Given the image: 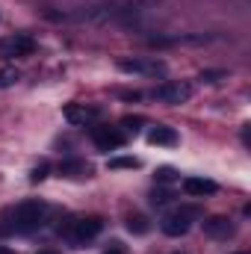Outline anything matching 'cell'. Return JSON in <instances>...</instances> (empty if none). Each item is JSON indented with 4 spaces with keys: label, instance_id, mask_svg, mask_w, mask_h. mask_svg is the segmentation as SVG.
I'll list each match as a JSON object with an SVG mask.
<instances>
[{
    "label": "cell",
    "instance_id": "cell-1",
    "mask_svg": "<svg viewBox=\"0 0 251 254\" xmlns=\"http://www.w3.org/2000/svg\"><path fill=\"white\" fill-rule=\"evenodd\" d=\"M136 12H142V0H110L101 6H92L86 12H77L71 18L77 21H89V24H107V21H127Z\"/></svg>",
    "mask_w": 251,
    "mask_h": 254
},
{
    "label": "cell",
    "instance_id": "cell-2",
    "mask_svg": "<svg viewBox=\"0 0 251 254\" xmlns=\"http://www.w3.org/2000/svg\"><path fill=\"white\" fill-rule=\"evenodd\" d=\"M45 216H48V207L42 204V201H24V204H18L15 210H12V225H9V231H15V234H30V231H36V228H42V222H45Z\"/></svg>",
    "mask_w": 251,
    "mask_h": 254
},
{
    "label": "cell",
    "instance_id": "cell-3",
    "mask_svg": "<svg viewBox=\"0 0 251 254\" xmlns=\"http://www.w3.org/2000/svg\"><path fill=\"white\" fill-rule=\"evenodd\" d=\"M198 219V207H178V210H172V213H166L163 216V234L166 237H184L189 228H192V222Z\"/></svg>",
    "mask_w": 251,
    "mask_h": 254
},
{
    "label": "cell",
    "instance_id": "cell-4",
    "mask_svg": "<svg viewBox=\"0 0 251 254\" xmlns=\"http://www.w3.org/2000/svg\"><path fill=\"white\" fill-rule=\"evenodd\" d=\"M101 228H104V222H101L98 216H89V219L71 222V225L65 228V237H68L71 246H86L89 240H95V237L101 234Z\"/></svg>",
    "mask_w": 251,
    "mask_h": 254
},
{
    "label": "cell",
    "instance_id": "cell-5",
    "mask_svg": "<svg viewBox=\"0 0 251 254\" xmlns=\"http://www.w3.org/2000/svg\"><path fill=\"white\" fill-rule=\"evenodd\" d=\"M189 95H192V86L181 83V80H172V83H163L154 89V98L163 104H184V101H189Z\"/></svg>",
    "mask_w": 251,
    "mask_h": 254
},
{
    "label": "cell",
    "instance_id": "cell-6",
    "mask_svg": "<svg viewBox=\"0 0 251 254\" xmlns=\"http://www.w3.org/2000/svg\"><path fill=\"white\" fill-rule=\"evenodd\" d=\"M92 139L101 151H116L125 145V133H119L116 127H95L92 130Z\"/></svg>",
    "mask_w": 251,
    "mask_h": 254
},
{
    "label": "cell",
    "instance_id": "cell-7",
    "mask_svg": "<svg viewBox=\"0 0 251 254\" xmlns=\"http://www.w3.org/2000/svg\"><path fill=\"white\" fill-rule=\"evenodd\" d=\"M119 68L127 71V74H148V77H157V74L166 71V65L157 63V60H122Z\"/></svg>",
    "mask_w": 251,
    "mask_h": 254
},
{
    "label": "cell",
    "instance_id": "cell-8",
    "mask_svg": "<svg viewBox=\"0 0 251 254\" xmlns=\"http://www.w3.org/2000/svg\"><path fill=\"white\" fill-rule=\"evenodd\" d=\"M36 51V42L30 36H12L3 42V54L6 57H30Z\"/></svg>",
    "mask_w": 251,
    "mask_h": 254
},
{
    "label": "cell",
    "instance_id": "cell-9",
    "mask_svg": "<svg viewBox=\"0 0 251 254\" xmlns=\"http://www.w3.org/2000/svg\"><path fill=\"white\" fill-rule=\"evenodd\" d=\"M65 119L71 125H86V122H95L98 119V110L95 107H86V104H68L65 107Z\"/></svg>",
    "mask_w": 251,
    "mask_h": 254
},
{
    "label": "cell",
    "instance_id": "cell-10",
    "mask_svg": "<svg viewBox=\"0 0 251 254\" xmlns=\"http://www.w3.org/2000/svg\"><path fill=\"white\" fill-rule=\"evenodd\" d=\"M219 190L213 181H207V178H187L184 181V192L192 195V198H204V195H213V192Z\"/></svg>",
    "mask_w": 251,
    "mask_h": 254
},
{
    "label": "cell",
    "instance_id": "cell-11",
    "mask_svg": "<svg viewBox=\"0 0 251 254\" xmlns=\"http://www.w3.org/2000/svg\"><path fill=\"white\" fill-rule=\"evenodd\" d=\"M148 142H151V145H178V133H175L172 127L157 125V127L148 130Z\"/></svg>",
    "mask_w": 251,
    "mask_h": 254
},
{
    "label": "cell",
    "instance_id": "cell-12",
    "mask_svg": "<svg viewBox=\"0 0 251 254\" xmlns=\"http://www.w3.org/2000/svg\"><path fill=\"white\" fill-rule=\"evenodd\" d=\"M60 172H63L65 178H89V175H92L89 163H83V160H74V163H63V166H60Z\"/></svg>",
    "mask_w": 251,
    "mask_h": 254
},
{
    "label": "cell",
    "instance_id": "cell-13",
    "mask_svg": "<svg viewBox=\"0 0 251 254\" xmlns=\"http://www.w3.org/2000/svg\"><path fill=\"white\" fill-rule=\"evenodd\" d=\"M148 219L142 216V213H133V216H127V231L130 234H148Z\"/></svg>",
    "mask_w": 251,
    "mask_h": 254
},
{
    "label": "cell",
    "instance_id": "cell-14",
    "mask_svg": "<svg viewBox=\"0 0 251 254\" xmlns=\"http://www.w3.org/2000/svg\"><path fill=\"white\" fill-rule=\"evenodd\" d=\"M204 228H207V234H213V237H225V234H231V225H228V219H222V216H219V219H210Z\"/></svg>",
    "mask_w": 251,
    "mask_h": 254
},
{
    "label": "cell",
    "instance_id": "cell-15",
    "mask_svg": "<svg viewBox=\"0 0 251 254\" xmlns=\"http://www.w3.org/2000/svg\"><path fill=\"white\" fill-rule=\"evenodd\" d=\"M18 83V71L15 68H0V89H9Z\"/></svg>",
    "mask_w": 251,
    "mask_h": 254
},
{
    "label": "cell",
    "instance_id": "cell-16",
    "mask_svg": "<svg viewBox=\"0 0 251 254\" xmlns=\"http://www.w3.org/2000/svg\"><path fill=\"white\" fill-rule=\"evenodd\" d=\"M107 166H110V169H139V160H133V157H116V160H110Z\"/></svg>",
    "mask_w": 251,
    "mask_h": 254
},
{
    "label": "cell",
    "instance_id": "cell-17",
    "mask_svg": "<svg viewBox=\"0 0 251 254\" xmlns=\"http://www.w3.org/2000/svg\"><path fill=\"white\" fill-rule=\"evenodd\" d=\"M45 178H48V166H45V163L30 172V181H33V184H39V181H45Z\"/></svg>",
    "mask_w": 251,
    "mask_h": 254
},
{
    "label": "cell",
    "instance_id": "cell-18",
    "mask_svg": "<svg viewBox=\"0 0 251 254\" xmlns=\"http://www.w3.org/2000/svg\"><path fill=\"white\" fill-rule=\"evenodd\" d=\"M157 178H160L163 184H169V181H175V172H172V169H160V172H157Z\"/></svg>",
    "mask_w": 251,
    "mask_h": 254
},
{
    "label": "cell",
    "instance_id": "cell-19",
    "mask_svg": "<svg viewBox=\"0 0 251 254\" xmlns=\"http://www.w3.org/2000/svg\"><path fill=\"white\" fill-rule=\"evenodd\" d=\"M216 77H222L219 71H207V74H201V80H207V83H216Z\"/></svg>",
    "mask_w": 251,
    "mask_h": 254
},
{
    "label": "cell",
    "instance_id": "cell-20",
    "mask_svg": "<svg viewBox=\"0 0 251 254\" xmlns=\"http://www.w3.org/2000/svg\"><path fill=\"white\" fill-rule=\"evenodd\" d=\"M107 254H125V252H122L119 246H113V249H110V252H107Z\"/></svg>",
    "mask_w": 251,
    "mask_h": 254
},
{
    "label": "cell",
    "instance_id": "cell-21",
    "mask_svg": "<svg viewBox=\"0 0 251 254\" xmlns=\"http://www.w3.org/2000/svg\"><path fill=\"white\" fill-rule=\"evenodd\" d=\"M0 254H12V252H9V249H0Z\"/></svg>",
    "mask_w": 251,
    "mask_h": 254
},
{
    "label": "cell",
    "instance_id": "cell-22",
    "mask_svg": "<svg viewBox=\"0 0 251 254\" xmlns=\"http://www.w3.org/2000/svg\"><path fill=\"white\" fill-rule=\"evenodd\" d=\"M39 254H57V252H39Z\"/></svg>",
    "mask_w": 251,
    "mask_h": 254
}]
</instances>
